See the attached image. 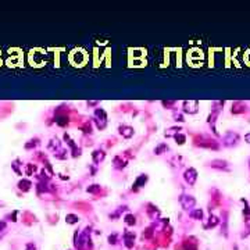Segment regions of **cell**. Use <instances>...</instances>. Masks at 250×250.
I'll use <instances>...</instances> for the list:
<instances>
[{
  "label": "cell",
  "instance_id": "obj_12",
  "mask_svg": "<svg viewBox=\"0 0 250 250\" xmlns=\"http://www.w3.org/2000/svg\"><path fill=\"white\" fill-rule=\"evenodd\" d=\"M245 139H246V142H247V143H250V133H247V135L245 136Z\"/></svg>",
  "mask_w": 250,
  "mask_h": 250
},
{
  "label": "cell",
  "instance_id": "obj_6",
  "mask_svg": "<svg viewBox=\"0 0 250 250\" xmlns=\"http://www.w3.org/2000/svg\"><path fill=\"white\" fill-rule=\"evenodd\" d=\"M175 139H177V142L179 143V145H182V143L186 140V136H185V135H181V133H178V135H175Z\"/></svg>",
  "mask_w": 250,
  "mask_h": 250
},
{
  "label": "cell",
  "instance_id": "obj_4",
  "mask_svg": "<svg viewBox=\"0 0 250 250\" xmlns=\"http://www.w3.org/2000/svg\"><path fill=\"white\" fill-rule=\"evenodd\" d=\"M181 203L184 204L185 208H191L192 206H194V203H196V201H194V199L192 198V196H189V199H187V200H185L184 198H181Z\"/></svg>",
  "mask_w": 250,
  "mask_h": 250
},
{
  "label": "cell",
  "instance_id": "obj_11",
  "mask_svg": "<svg viewBox=\"0 0 250 250\" xmlns=\"http://www.w3.org/2000/svg\"><path fill=\"white\" fill-rule=\"evenodd\" d=\"M25 250H36V247L33 246L32 243H28V245H26V249Z\"/></svg>",
  "mask_w": 250,
  "mask_h": 250
},
{
  "label": "cell",
  "instance_id": "obj_7",
  "mask_svg": "<svg viewBox=\"0 0 250 250\" xmlns=\"http://www.w3.org/2000/svg\"><path fill=\"white\" fill-rule=\"evenodd\" d=\"M125 221H127V224L132 225V224H135V217L129 214V215H127V217H125Z\"/></svg>",
  "mask_w": 250,
  "mask_h": 250
},
{
  "label": "cell",
  "instance_id": "obj_8",
  "mask_svg": "<svg viewBox=\"0 0 250 250\" xmlns=\"http://www.w3.org/2000/svg\"><path fill=\"white\" fill-rule=\"evenodd\" d=\"M192 217L199 218V220H200V218L203 217V211H201V210H196L194 213H192Z\"/></svg>",
  "mask_w": 250,
  "mask_h": 250
},
{
  "label": "cell",
  "instance_id": "obj_9",
  "mask_svg": "<svg viewBox=\"0 0 250 250\" xmlns=\"http://www.w3.org/2000/svg\"><path fill=\"white\" fill-rule=\"evenodd\" d=\"M67 221L71 222V224H74V222L78 221V217H75V215H67Z\"/></svg>",
  "mask_w": 250,
  "mask_h": 250
},
{
  "label": "cell",
  "instance_id": "obj_10",
  "mask_svg": "<svg viewBox=\"0 0 250 250\" xmlns=\"http://www.w3.org/2000/svg\"><path fill=\"white\" fill-rule=\"evenodd\" d=\"M127 238H135V235H132V234H127ZM127 242H128V243H127V245H128V246L131 247V246H132L131 240H129V239H127Z\"/></svg>",
  "mask_w": 250,
  "mask_h": 250
},
{
  "label": "cell",
  "instance_id": "obj_13",
  "mask_svg": "<svg viewBox=\"0 0 250 250\" xmlns=\"http://www.w3.org/2000/svg\"><path fill=\"white\" fill-rule=\"evenodd\" d=\"M3 228H6V224H4V222H0V229H3Z\"/></svg>",
  "mask_w": 250,
  "mask_h": 250
},
{
  "label": "cell",
  "instance_id": "obj_3",
  "mask_svg": "<svg viewBox=\"0 0 250 250\" xmlns=\"http://www.w3.org/2000/svg\"><path fill=\"white\" fill-rule=\"evenodd\" d=\"M213 168H221V170H228V163L225 160H213L210 163Z\"/></svg>",
  "mask_w": 250,
  "mask_h": 250
},
{
  "label": "cell",
  "instance_id": "obj_1",
  "mask_svg": "<svg viewBox=\"0 0 250 250\" xmlns=\"http://www.w3.org/2000/svg\"><path fill=\"white\" fill-rule=\"evenodd\" d=\"M185 179H186V182L189 185H193L194 181L198 179V172H196V170H193V168H189V170H186L185 171Z\"/></svg>",
  "mask_w": 250,
  "mask_h": 250
},
{
  "label": "cell",
  "instance_id": "obj_5",
  "mask_svg": "<svg viewBox=\"0 0 250 250\" xmlns=\"http://www.w3.org/2000/svg\"><path fill=\"white\" fill-rule=\"evenodd\" d=\"M18 187H20L21 191H24V192L29 191V189H31V182L29 181H21L20 184H18Z\"/></svg>",
  "mask_w": 250,
  "mask_h": 250
},
{
  "label": "cell",
  "instance_id": "obj_2",
  "mask_svg": "<svg viewBox=\"0 0 250 250\" xmlns=\"http://www.w3.org/2000/svg\"><path fill=\"white\" fill-rule=\"evenodd\" d=\"M184 107H185V113L194 114V113L198 111V102H193V100H191V102H185Z\"/></svg>",
  "mask_w": 250,
  "mask_h": 250
}]
</instances>
